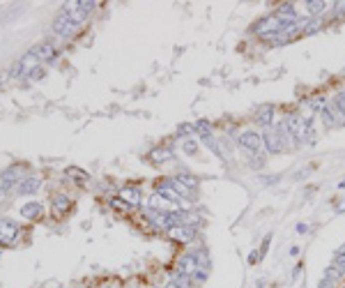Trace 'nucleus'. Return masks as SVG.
I'll use <instances>...</instances> for the list:
<instances>
[{
	"instance_id": "nucleus-1",
	"label": "nucleus",
	"mask_w": 345,
	"mask_h": 288,
	"mask_svg": "<svg viewBox=\"0 0 345 288\" xmlns=\"http://www.w3.org/2000/svg\"><path fill=\"white\" fill-rule=\"evenodd\" d=\"M92 7H95V2H69V5H65V9H67V14H69V18H72V23L81 25L85 18L90 16Z\"/></svg>"
},
{
	"instance_id": "nucleus-2",
	"label": "nucleus",
	"mask_w": 345,
	"mask_h": 288,
	"mask_svg": "<svg viewBox=\"0 0 345 288\" xmlns=\"http://www.w3.org/2000/svg\"><path fill=\"white\" fill-rule=\"evenodd\" d=\"M237 143H239V148H242V150H246V152H258L262 148V134L249 129V132L239 134Z\"/></svg>"
},
{
	"instance_id": "nucleus-3",
	"label": "nucleus",
	"mask_w": 345,
	"mask_h": 288,
	"mask_svg": "<svg viewBox=\"0 0 345 288\" xmlns=\"http://www.w3.org/2000/svg\"><path fill=\"white\" fill-rule=\"evenodd\" d=\"M274 132H276V136H279L281 145H283V150H290V148H297V141H295V134H292V129L286 125V120L279 122V125H274L272 127Z\"/></svg>"
},
{
	"instance_id": "nucleus-4",
	"label": "nucleus",
	"mask_w": 345,
	"mask_h": 288,
	"mask_svg": "<svg viewBox=\"0 0 345 288\" xmlns=\"http://www.w3.org/2000/svg\"><path fill=\"white\" fill-rule=\"evenodd\" d=\"M53 32L60 37H69L74 32V23H72V18H69V14H67V9H60V14L55 16Z\"/></svg>"
},
{
	"instance_id": "nucleus-5",
	"label": "nucleus",
	"mask_w": 345,
	"mask_h": 288,
	"mask_svg": "<svg viewBox=\"0 0 345 288\" xmlns=\"http://www.w3.org/2000/svg\"><path fill=\"white\" fill-rule=\"evenodd\" d=\"M18 231H21V226L16 222H12V219H0V242L2 245H9L18 235Z\"/></svg>"
},
{
	"instance_id": "nucleus-6",
	"label": "nucleus",
	"mask_w": 345,
	"mask_h": 288,
	"mask_svg": "<svg viewBox=\"0 0 345 288\" xmlns=\"http://www.w3.org/2000/svg\"><path fill=\"white\" fill-rule=\"evenodd\" d=\"M262 145L267 148V152H272V155H279V152H283V145H281L279 136H276V132H274L272 127H267L265 132H262Z\"/></svg>"
},
{
	"instance_id": "nucleus-7",
	"label": "nucleus",
	"mask_w": 345,
	"mask_h": 288,
	"mask_svg": "<svg viewBox=\"0 0 345 288\" xmlns=\"http://www.w3.org/2000/svg\"><path fill=\"white\" fill-rule=\"evenodd\" d=\"M198 270V258L193 252L184 254V256L177 261V272L179 275H193V272Z\"/></svg>"
},
{
	"instance_id": "nucleus-8",
	"label": "nucleus",
	"mask_w": 345,
	"mask_h": 288,
	"mask_svg": "<svg viewBox=\"0 0 345 288\" xmlns=\"http://www.w3.org/2000/svg\"><path fill=\"white\" fill-rule=\"evenodd\" d=\"M274 16L279 18V21H281L283 25H292V23H297V21H299V14L295 12V7H292V5L279 7V9L274 12Z\"/></svg>"
},
{
	"instance_id": "nucleus-9",
	"label": "nucleus",
	"mask_w": 345,
	"mask_h": 288,
	"mask_svg": "<svg viewBox=\"0 0 345 288\" xmlns=\"http://www.w3.org/2000/svg\"><path fill=\"white\" fill-rule=\"evenodd\" d=\"M39 185H42V180H39L37 175H25L23 180H21V185H18V196H28V194H35L37 189H39Z\"/></svg>"
},
{
	"instance_id": "nucleus-10",
	"label": "nucleus",
	"mask_w": 345,
	"mask_h": 288,
	"mask_svg": "<svg viewBox=\"0 0 345 288\" xmlns=\"http://www.w3.org/2000/svg\"><path fill=\"white\" fill-rule=\"evenodd\" d=\"M198 233V228L196 226H175V228H171V235L175 238V240H179V242H189L193 235Z\"/></svg>"
},
{
	"instance_id": "nucleus-11",
	"label": "nucleus",
	"mask_w": 345,
	"mask_h": 288,
	"mask_svg": "<svg viewBox=\"0 0 345 288\" xmlns=\"http://www.w3.org/2000/svg\"><path fill=\"white\" fill-rule=\"evenodd\" d=\"M120 196L125 198L127 205H141L143 203V194H141V189H134V187H125V189L120 192Z\"/></svg>"
},
{
	"instance_id": "nucleus-12",
	"label": "nucleus",
	"mask_w": 345,
	"mask_h": 288,
	"mask_svg": "<svg viewBox=\"0 0 345 288\" xmlns=\"http://www.w3.org/2000/svg\"><path fill=\"white\" fill-rule=\"evenodd\" d=\"M272 120H274V106H272V104H267V106H262L260 111H258L256 122L267 129V127H272Z\"/></svg>"
},
{
	"instance_id": "nucleus-13",
	"label": "nucleus",
	"mask_w": 345,
	"mask_h": 288,
	"mask_svg": "<svg viewBox=\"0 0 345 288\" xmlns=\"http://www.w3.org/2000/svg\"><path fill=\"white\" fill-rule=\"evenodd\" d=\"M44 212L42 203H25L23 208H21V215L25 217V219H39Z\"/></svg>"
},
{
	"instance_id": "nucleus-14",
	"label": "nucleus",
	"mask_w": 345,
	"mask_h": 288,
	"mask_svg": "<svg viewBox=\"0 0 345 288\" xmlns=\"http://www.w3.org/2000/svg\"><path fill=\"white\" fill-rule=\"evenodd\" d=\"M200 141H202V143H205V145H207V148H209V150H212V152H214L216 157H221V159H223V152H221V145L214 141V136H212V134H202V136H200Z\"/></svg>"
},
{
	"instance_id": "nucleus-15",
	"label": "nucleus",
	"mask_w": 345,
	"mask_h": 288,
	"mask_svg": "<svg viewBox=\"0 0 345 288\" xmlns=\"http://www.w3.org/2000/svg\"><path fill=\"white\" fill-rule=\"evenodd\" d=\"M182 150H184L186 155L198 157V155H200V143H198V138H184V143H182Z\"/></svg>"
},
{
	"instance_id": "nucleus-16",
	"label": "nucleus",
	"mask_w": 345,
	"mask_h": 288,
	"mask_svg": "<svg viewBox=\"0 0 345 288\" xmlns=\"http://www.w3.org/2000/svg\"><path fill=\"white\" fill-rule=\"evenodd\" d=\"M172 284H175L177 288H193L196 286V284H193V277L191 275H179V272L172 277Z\"/></svg>"
},
{
	"instance_id": "nucleus-17",
	"label": "nucleus",
	"mask_w": 345,
	"mask_h": 288,
	"mask_svg": "<svg viewBox=\"0 0 345 288\" xmlns=\"http://www.w3.org/2000/svg\"><path fill=\"white\" fill-rule=\"evenodd\" d=\"M172 157V152L168 150V148H159V150H152L150 152V159L155 164H159V162H166V159H171Z\"/></svg>"
},
{
	"instance_id": "nucleus-18",
	"label": "nucleus",
	"mask_w": 345,
	"mask_h": 288,
	"mask_svg": "<svg viewBox=\"0 0 345 288\" xmlns=\"http://www.w3.org/2000/svg\"><path fill=\"white\" fill-rule=\"evenodd\" d=\"M35 53H37V58H39V62H42V60H51V58H53V46H51V44H42Z\"/></svg>"
},
{
	"instance_id": "nucleus-19",
	"label": "nucleus",
	"mask_w": 345,
	"mask_h": 288,
	"mask_svg": "<svg viewBox=\"0 0 345 288\" xmlns=\"http://www.w3.org/2000/svg\"><path fill=\"white\" fill-rule=\"evenodd\" d=\"M332 106H334V111H339L341 115H345V90L339 92V95L334 97V99H332Z\"/></svg>"
},
{
	"instance_id": "nucleus-20",
	"label": "nucleus",
	"mask_w": 345,
	"mask_h": 288,
	"mask_svg": "<svg viewBox=\"0 0 345 288\" xmlns=\"http://www.w3.org/2000/svg\"><path fill=\"white\" fill-rule=\"evenodd\" d=\"M171 182H172V187H175V192H177L182 198H191V189H189L186 185H182V182H179L177 178H172Z\"/></svg>"
},
{
	"instance_id": "nucleus-21",
	"label": "nucleus",
	"mask_w": 345,
	"mask_h": 288,
	"mask_svg": "<svg viewBox=\"0 0 345 288\" xmlns=\"http://www.w3.org/2000/svg\"><path fill=\"white\" fill-rule=\"evenodd\" d=\"M69 205V196H65V194H60V196L53 198V208L55 212H65V208Z\"/></svg>"
},
{
	"instance_id": "nucleus-22",
	"label": "nucleus",
	"mask_w": 345,
	"mask_h": 288,
	"mask_svg": "<svg viewBox=\"0 0 345 288\" xmlns=\"http://www.w3.org/2000/svg\"><path fill=\"white\" fill-rule=\"evenodd\" d=\"M249 166L262 168V166H265V157H262L260 152H249Z\"/></svg>"
},
{
	"instance_id": "nucleus-23",
	"label": "nucleus",
	"mask_w": 345,
	"mask_h": 288,
	"mask_svg": "<svg viewBox=\"0 0 345 288\" xmlns=\"http://www.w3.org/2000/svg\"><path fill=\"white\" fill-rule=\"evenodd\" d=\"M177 180L182 182V185H186L189 189H193V187L198 185L196 178H191V173H186V171H182V173H177Z\"/></svg>"
},
{
	"instance_id": "nucleus-24",
	"label": "nucleus",
	"mask_w": 345,
	"mask_h": 288,
	"mask_svg": "<svg viewBox=\"0 0 345 288\" xmlns=\"http://www.w3.org/2000/svg\"><path fill=\"white\" fill-rule=\"evenodd\" d=\"M320 118H322V122H325L327 127H334V125H336V120H334V115H332V108H329V106H325V108L320 111Z\"/></svg>"
},
{
	"instance_id": "nucleus-25",
	"label": "nucleus",
	"mask_w": 345,
	"mask_h": 288,
	"mask_svg": "<svg viewBox=\"0 0 345 288\" xmlns=\"http://www.w3.org/2000/svg\"><path fill=\"white\" fill-rule=\"evenodd\" d=\"M343 275H345V272L341 270L339 265H329L327 272H325V277H327V279H332V282H334V279H341Z\"/></svg>"
},
{
	"instance_id": "nucleus-26",
	"label": "nucleus",
	"mask_w": 345,
	"mask_h": 288,
	"mask_svg": "<svg viewBox=\"0 0 345 288\" xmlns=\"http://www.w3.org/2000/svg\"><path fill=\"white\" fill-rule=\"evenodd\" d=\"M193 132H198L202 136V134H212V125H209L207 120H198L196 125H193Z\"/></svg>"
},
{
	"instance_id": "nucleus-27",
	"label": "nucleus",
	"mask_w": 345,
	"mask_h": 288,
	"mask_svg": "<svg viewBox=\"0 0 345 288\" xmlns=\"http://www.w3.org/2000/svg\"><path fill=\"white\" fill-rule=\"evenodd\" d=\"M322 7H325V2H320V0H311V2H306V9H309V14H320Z\"/></svg>"
},
{
	"instance_id": "nucleus-28",
	"label": "nucleus",
	"mask_w": 345,
	"mask_h": 288,
	"mask_svg": "<svg viewBox=\"0 0 345 288\" xmlns=\"http://www.w3.org/2000/svg\"><path fill=\"white\" fill-rule=\"evenodd\" d=\"M193 284H202V282H207V277H209V270H202V268H198L196 272H193Z\"/></svg>"
},
{
	"instance_id": "nucleus-29",
	"label": "nucleus",
	"mask_w": 345,
	"mask_h": 288,
	"mask_svg": "<svg viewBox=\"0 0 345 288\" xmlns=\"http://www.w3.org/2000/svg\"><path fill=\"white\" fill-rule=\"evenodd\" d=\"M334 265H339L341 270L345 272V254H343V252H336V258H334Z\"/></svg>"
},
{
	"instance_id": "nucleus-30",
	"label": "nucleus",
	"mask_w": 345,
	"mask_h": 288,
	"mask_svg": "<svg viewBox=\"0 0 345 288\" xmlns=\"http://www.w3.org/2000/svg\"><path fill=\"white\" fill-rule=\"evenodd\" d=\"M191 132H193V125H179V129H177L179 136H189Z\"/></svg>"
},
{
	"instance_id": "nucleus-31",
	"label": "nucleus",
	"mask_w": 345,
	"mask_h": 288,
	"mask_svg": "<svg viewBox=\"0 0 345 288\" xmlns=\"http://www.w3.org/2000/svg\"><path fill=\"white\" fill-rule=\"evenodd\" d=\"M260 258H262V256H260V252H253V254H249V263L253 265V263H258Z\"/></svg>"
},
{
	"instance_id": "nucleus-32",
	"label": "nucleus",
	"mask_w": 345,
	"mask_h": 288,
	"mask_svg": "<svg viewBox=\"0 0 345 288\" xmlns=\"http://www.w3.org/2000/svg\"><path fill=\"white\" fill-rule=\"evenodd\" d=\"M318 286H320V288H332V279H327V277H325V279H322Z\"/></svg>"
},
{
	"instance_id": "nucleus-33",
	"label": "nucleus",
	"mask_w": 345,
	"mask_h": 288,
	"mask_svg": "<svg viewBox=\"0 0 345 288\" xmlns=\"http://www.w3.org/2000/svg\"><path fill=\"white\" fill-rule=\"evenodd\" d=\"M309 231V226L306 224H297V233H306Z\"/></svg>"
},
{
	"instance_id": "nucleus-34",
	"label": "nucleus",
	"mask_w": 345,
	"mask_h": 288,
	"mask_svg": "<svg viewBox=\"0 0 345 288\" xmlns=\"http://www.w3.org/2000/svg\"><path fill=\"white\" fill-rule=\"evenodd\" d=\"M299 272H302V265H295V272H292V279H297Z\"/></svg>"
},
{
	"instance_id": "nucleus-35",
	"label": "nucleus",
	"mask_w": 345,
	"mask_h": 288,
	"mask_svg": "<svg viewBox=\"0 0 345 288\" xmlns=\"http://www.w3.org/2000/svg\"><path fill=\"white\" fill-rule=\"evenodd\" d=\"M9 78V72H0V85H2V81H7Z\"/></svg>"
},
{
	"instance_id": "nucleus-36",
	"label": "nucleus",
	"mask_w": 345,
	"mask_h": 288,
	"mask_svg": "<svg viewBox=\"0 0 345 288\" xmlns=\"http://www.w3.org/2000/svg\"><path fill=\"white\" fill-rule=\"evenodd\" d=\"M299 254V247H290V256H297Z\"/></svg>"
},
{
	"instance_id": "nucleus-37",
	"label": "nucleus",
	"mask_w": 345,
	"mask_h": 288,
	"mask_svg": "<svg viewBox=\"0 0 345 288\" xmlns=\"http://www.w3.org/2000/svg\"><path fill=\"white\" fill-rule=\"evenodd\" d=\"M339 210H345V198H343V201H341V203H339Z\"/></svg>"
},
{
	"instance_id": "nucleus-38",
	"label": "nucleus",
	"mask_w": 345,
	"mask_h": 288,
	"mask_svg": "<svg viewBox=\"0 0 345 288\" xmlns=\"http://www.w3.org/2000/svg\"><path fill=\"white\" fill-rule=\"evenodd\" d=\"M164 288H177V286H175V284L171 282V284H168V286H164Z\"/></svg>"
},
{
	"instance_id": "nucleus-39",
	"label": "nucleus",
	"mask_w": 345,
	"mask_h": 288,
	"mask_svg": "<svg viewBox=\"0 0 345 288\" xmlns=\"http://www.w3.org/2000/svg\"><path fill=\"white\" fill-rule=\"evenodd\" d=\"M339 187H341V189H345V180H341V185H339Z\"/></svg>"
},
{
	"instance_id": "nucleus-40",
	"label": "nucleus",
	"mask_w": 345,
	"mask_h": 288,
	"mask_svg": "<svg viewBox=\"0 0 345 288\" xmlns=\"http://www.w3.org/2000/svg\"><path fill=\"white\" fill-rule=\"evenodd\" d=\"M152 288H161V286H152Z\"/></svg>"
}]
</instances>
